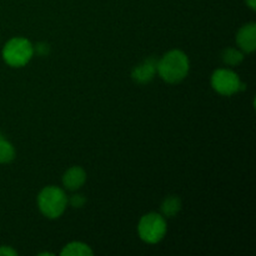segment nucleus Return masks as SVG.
<instances>
[{
	"label": "nucleus",
	"instance_id": "1",
	"mask_svg": "<svg viewBox=\"0 0 256 256\" xmlns=\"http://www.w3.org/2000/svg\"><path fill=\"white\" fill-rule=\"evenodd\" d=\"M156 72L166 82L176 84L189 72V59L182 50H172L158 62Z\"/></svg>",
	"mask_w": 256,
	"mask_h": 256
},
{
	"label": "nucleus",
	"instance_id": "2",
	"mask_svg": "<svg viewBox=\"0 0 256 256\" xmlns=\"http://www.w3.org/2000/svg\"><path fill=\"white\" fill-rule=\"evenodd\" d=\"M68 198L64 190L56 186H46L38 196V205L42 214L49 219H56L66 209Z\"/></svg>",
	"mask_w": 256,
	"mask_h": 256
},
{
	"label": "nucleus",
	"instance_id": "3",
	"mask_svg": "<svg viewBox=\"0 0 256 256\" xmlns=\"http://www.w3.org/2000/svg\"><path fill=\"white\" fill-rule=\"evenodd\" d=\"M32 45L24 38L10 39L2 49V58L10 66H22L32 59Z\"/></svg>",
	"mask_w": 256,
	"mask_h": 256
},
{
	"label": "nucleus",
	"instance_id": "4",
	"mask_svg": "<svg viewBox=\"0 0 256 256\" xmlns=\"http://www.w3.org/2000/svg\"><path fill=\"white\" fill-rule=\"evenodd\" d=\"M139 235L144 242L149 244H156L166 234V222L164 216L156 212L144 215L139 222Z\"/></svg>",
	"mask_w": 256,
	"mask_h": 256
},
{
	"label": "nucleus",
	"instance_id": "5",
	"mask_svg": "<svg viewBox=\"0 0 256 256\" xmlns=\"http://www.w3.org/2000/svg\"><path fill=\"white\" fill-rule=\"evenodd\" d=\"M212 85L222 95H232L242 89V82L236 72L228 69H219L212 76Z\"/></svg>",
	"mask_w": 256,
	"mask_h": 256
},
{
	"label": "nucleus",
	"instance_id": "6",
	"mask_svg": "<svg viewBox=\"0 0 256 256\" xmlns=\"http://www.w3.org/2000/svg\"><path fill=\"white\" fill-rule=\"evenodd\" d=\"M236 42L245 52H252L256 48V24L249 22L240 28L236 34Z\"/></svg>",
	"mask_w": 256,
	"mask_h": 256
},
{
	"label": "nucleus",
	"instance_id": "7",
	"mask_svg": "<svg viewBox=\"0 0 256 256\" xmlns=\"http://www.w3.org/2000/svg\"><path fill=\"white\" fill-rule=\"evenodd\" d=\"M156 65L158 60L155 58H149L132 70V79L139 84H146L154 78L155 72H156Z\"/></svg>",
	"mask_w": 256,
	"mask_h": 256
},
{
	"label": "nucleus",
	"instance_id": "8",
	"mask_svg": "<svg viewBox=\"0 0 256 256\" xmlns=\"http://www.w3.org/2000/svg\"><path fill=\"white\" fill-rule=\"evenodd\" d=\"M86 180V172L80 166H72L62 176V184L68 190H78Z\"/></svg>",
	"mask_w": 256,
	"mask_h": 256
},
{
	"label": "nucleus",
	"instance_id": "9",
	"mask_svg": "<svg viewBox=\"0 0 256 256\" xmlns=\"http://www.w3.org/2000/svg\"><path fill=\"white\" fill-rule=\"evenodd\" d=\"M62 256H92V250L86 244L75 242L68 244L60 252Z\"/></svg>",
	"mask_w": 256,
	"mask_h": 256
},
{
	"label": "nucleus",
	"instance_id": "10",
	"mask_svg": "<svg viewBox=\"0 0 256 256\" xmlns=\"http://www.w3.org/2000/svg\"><path fill=\"white\" fill-rule=\"evenodd\" d=\"M182 209V200L175 195L166 198L162 204V212L164 216L172 218L178 214Z\"/></svg>",
	"mask_w": 256,
	"mask_h": 256
},
{
	"label": "nucleus",
	"instance_id": "11",
	"mask_svg": "<svg viewBox=\"0 0 256 256\" xmlns=\"http://www.w3.org/2000/svg\"><path fill=\"white\" fill-rule=\"evenodd\" d=\"M15 158L14 146L10 144L8 140L0 138V162L6 164V162H12Z\"/></svg>",
	"mask_w": 256,
	"mask_h": 256
},
{
	"label": "nucleus",
	"instance_id": "12",
	"mask_svg": "<svg viewBox=\"0 0 256 256\" xmlns=\"http://www.w3.org/2000/svg\"><path fill=\"white\" fill-rule=\"evenodd\" d=\"M222 59L228 65H239L244 60V54L240 50L229 48L222 52Z\"/></svg>",
	"mask_w": 256,
	"mask_h": 256
},
{
	"label": "nucleus",
	"instance_id": "13",
	"mask_svg": "<svg viewBox=\"0 0 256 256\" xmlns=\"http://www.w3.org/2000/svg\"><path fill=\"white\" fill-rule=\"evenodd\" d=\"M85 198L82 196V195H74V196H72V199H70V204L72 205L74 208H80L82 206V205L85 204Z\"/></svg>",
	"mask_w": 256,
	"mask_h": 256
},
{
	"label": "nucleus",
	"instance_id": "14",
	"mask_svg": "<svg viewBox=\"0 0 256 256\" xmlns=\"http://www.w3.org/2000/svg\"><path fill=\"white\" fill-rule=\"evenodd\" d=\"M16 250L10 246H0V256H16Z\"/></svg>",
	"mask_w": 256,
	"mask_h": 256
},
{
	"label": "nucleus",
	"instance_id": "15",
	"mask_svg": "<svg viewBox=\"0 0 256 256\" xmlns=\"http://www.w3.org/2000/svg\"><path fill=\"white\" fill-rule=\"evenodd\" d=\"M245 2H246V4L249 5L250 9L256 10V0H245Z\"/></svg>",
	"mask_w": 256,
	"mask_h": 256
}]
</instances>
